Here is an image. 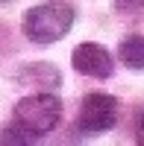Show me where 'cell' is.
I'll use <instances>...</instances> for the list:
<instances>
[{"mask_svg": "<svg viewBox=\"0 0 144 146\" xmlns=\"http://www.w3.org/2000/svg\"><path fill=\"white\" fill-rule=\"evenodd\" d=\"M115 9L121 15H138L144 12V0H115Z\"/></svg>", "mask_w": 144, "mask_h": 146, "instance_id": "ba28073f", "label": "cell"}, {"mask_svg": "<svg viewBox=\"0 0 144 146\" xmlns=\"http://www.w3.org/2000/svg\"><path fill=\"white\" fill-rule=\"evenodd\" d=\"M12 120H15V126L27 129L35 137L50 135L59 126V120H62V100H59L56 94L35 91V94H30V96H24V100L15 102Z\"/></svg>", "mask_w": 144, "mask_h": 146, "instance_id": "7a4b0ae2", "label": "cell"}, {"mask_svg": "<svg viewBox=\"0 0 144 146\" xmlns=\"http://www.w3.org/2000/svg\"><path fill=\"white\" fill-rule=\"evenodd\" d=\"M118 58L129 70H144V35H129L118 44Z\"/></svg>", "mask_w": 144, "mask_h": 146, "instance_id": "8992f818", "label": "cell"}, {"mask_svg": "<svg viewBox=\"0 0 144 146\" xmlns=\"http://www.w3.org/2000/svg\"><path fill=\"white\" fill-rule=\"evenodd\" d=\"M35 135H30L27 129H21V126H3L0 129V146H35Z\"/></svg>", "mask_w": 144, "mask_h": 146, "instance_id": "52a82bcc", "label": "cell"}, {"mask_svg": "<svg viewBox=\"0 0 144 146\" xmlns=\"http://www.w3.org/2000/svg\"><path fill=\"white\" fill-rule=\"evenodd\" d=\"M74 18H77V12L71 3H65V0H44V3L27 9V15L21 21V29L32 44L47 47V44L62 41L71 32Z\"/></svg>", "mask_w": 144, "mask_h": 146, "instance_id": "6da1fadb", "label": "cell"}, {"mask_svg": "<svg viewBox=\"0 0 144 146\" xmlns=\"http://www.w3.org/2000/svg\"><path fill=\"white\" fill-rule=\"evenodd\" d=\"M0 3H12V0H0Z\"/></svg>", "mask_w": 144, "mask_h": 146, "instance_id": "30bf717a", "label": "cell"}, {"mask_svg": "<svg viewBox=\"0 0 144 146\" xmlns=\"http://www.w3.org/2000/svg\"><path fill=\"white\" fill-rule=\"evenodd\" d=\"M135 143L144 146V111L138 114V123H135Z\"/></svg>", "mask_w": 144, "mask_h": 146, "instance_id": "9c48e42d", "label": "cell"}, {"mask_svg": "<svg viewBox=\"0 0 144 146\" xmlns=\"http://www.w3.org/2000/svg\"><path fill=\"white\" fill-rule=\"evenodd\" d=\"M18 79L24 85H32L35 91H56L62 76H59V70L53 64H30L18 73Z\"/></svg>", "mask_w": 144, "mask_h": 146, "instance_id": "5b68a950", "label": "cell"}, {"mask_svg": "<svg viewBox=\"0 0 144 146\" xmlns=\"http://www.w3.org/2000/svg\"><path fill=\"white\" fill-rule=\"evenodd\" d=\"M118 123V100L112 94H85L79 102V114H77V126L85 135H103V131L115 129Z\"/></svg>", "mask_w": 144, "mask_h": 146, "instance_id": "3957f363", "label": "cell"}, {"mask_svg": "<svg viewBox=\"0 0 144 146\" xmlns=\"http://www.w3.org/2000/svg\"><path fill=\"white\" fill-rule=\"evenodd\" d=\"M71 64H74L77 73L91 76V79H109L112 73H115L112 53L106 50L103 44H94V41H85V44L74 47V53H71Z\"/></svg>", "mask_w": 144, "mask_h": 146, "instance_id": "277c9868", "label": "cell"}]
</instances>
